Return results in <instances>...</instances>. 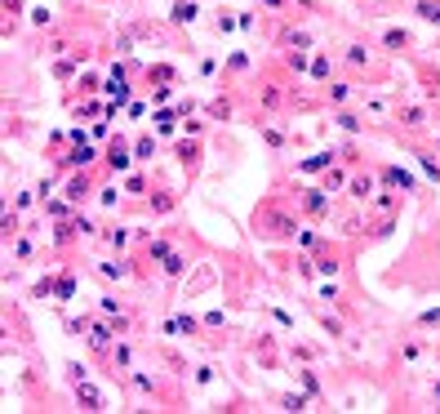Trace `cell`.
Instances as JSON below:
<instances>
[{"mask_svg":"<svg viewBox=\"0 0 440 414\" xmlns=\"http://www.w3.org/2000/svg\"><path fill=\"white\" fill-rule=\"evenodd\" d=\"M103 272H107V276H125L129 267H125V263H103Z\"/></svg>","mask_w":440,"mask_h":414,"instance_id":"19","label":"cell"},{"mask_svg":"<svg viewBox=\"0 0 440 414\" xmlns=\"http://www.w3.org/2000/svg\"><path fill=\"white\" fill-rule=\"evenodd\" d=\"M76 294V281H71V276H63V281H58V299H71Z\"/></svg>","mask_w":440,"mask_h":414,"instance_id":"14","label":"cell"},{"mask_svg":"<svg viewBox=\"0 0 440 414\" xmlns=\"http://www.w3.org/2000/svg\"><path fill=\"white\" fill-rule=\"evenodd\" d=\"M80 401H85V410H103V401H98L94 387H80Z\"/></svg>","mask_w":440,"mask_h":414,"instance_id":"9","label":"cell"},{"mask_svg":"<svg viewBox=\"0 0 440 414\" xmlns=\"http://www.w3.org/2000/svg\"><path fill=\"white\" fill-rule=\"evenodd\" d=\"M369 192H374V183H369V178H356V183H351V197H356V201H365Z\"/></svg>","mask_w":440,"mask_h":414,"instance_id":"8","label":"cell"},{"mask_svg":"<svg viewBox=\"0 0 440 414\" xmlns=\"http://www.w3.org/2000/svg\"><path fill=\"white\" fill-rule=\"evenodd\" d=\"M405 41H409L405 31H387V36H383V45H387V50H400V45H405Z\"/></svg>","mask_w":440,"mask_h":414,"instance_id":"12","label":"cell"},{"mask_svg":"<svg viewBox=\"0 0 440 414\" xmlns=\"http://www.w3.org/2000/svg\"><path fill=\"white\" fill-rule=\"evenodd\" d=\"M85 192H89V178H85V174L67 183V201H80V197H85Z\"/></svg>","mask_w":440,"mask_h":414,"instance_id":"7","label":"cell"},{"mask_svg":"<svg viewBox=\"0 0 440 414\" xmlns=\"http://www.w3.org/2000/svg\"><path fill=\"white\" fill-rule=\"evenodd\" d=\"M169 22H178V27H182V22H196V5H191V0H178V5L169 9Z\"/></svg>","mask_w":440,"mask_h":414,"instance_id":"2","label":"cell"},{"mask_svg":"<svg viewBox=\"0 0 440 414\" xmlns=\"http://www.w3.org/2000/svg\"><path fill=\"white\" fill-rule=\"evenodd\" d=\"M107 161H112V169H129V161H133V156H129L125 148H120V143H112V152H107Z\"/></svg>","mask_w":440,"mask_h":414,"instance_id":"5","label":"cell"},{"mask_svg":"<svg viewBox=\"0 0 440 414\" xmlns=\"http://www.w3.org/2000/svg\"><path fill=\"white\" fill-rule=\"evenodd\" d=\"M338 125H342V129H351V134H356V129H360V120H356V116H347V112H342V116H338Z\"/></svg>","mask_w":440,"mask_h":414,"instance_id":"18","label":"cell"},{"mask_svg":"<svg viewBox=\"0 0 440 414\" xmlns=\"http://www.w3.org/2000/svg\"><path fill=\"white\" fill-rule=\"evenodd\" d=\"M418 165H423V169H427V174H432V178H436V183H440V165H436V161H432V156H418Z\"/></svg>","mask_w":440,"mask_h":414,"instance_id":"15","label":"cell"},{"mask_svg":"<svg viewBox=\"0 0 440 414\" xmlns=\"http://www.w3.org/2000/svg\"><path fill=\"white\" fill-rule=\"evenodd\" d=\"M94 156H98V152L80 138V143H76V152H71V165H80V169H85V165H94Z\"/></svg>","mask_w":440,"mask_h":414,"instance_id":"3","label":"cell"},{"mask_svg":"<svg viewBox=\"0 0 440 414\" xmlns=\"http://www.w3.org/2000/svg\"><path fill=\"white\" fill-rule=\"evenodd\" d=\"M107 334H112V330H107V325H94V334H89V343H94V348H107Z\"/></svg>","mask_w":440,"mask_h":414,"instance_id":"13","label":"cell"},{"mask_svg":"<svg viewBox=\"0 0 440 414\" xmlns=\"http://www.w3.org/2000/svg\"><path fill=\"white\" fill-rule=\"evenodd\" d=\"M263 5H272V9H285V0H263Z\"/></svg>","mask_w":440,"mask_h":414,"instance_id":"20","label":"cell"},{"mask_svg":"<svg viewBox=\"0 0 440 414\" xmlns=\"http://www.w3.org/2000/svg\"><path fill=\"white\" fill-rule=\"evenodd\" d=\"M383 183H387V187H400V192H413V174H405L400 165H391L383 174Z\"/></svg>","mask_w":440,"mask_h":414,"instance_id":"1","label":"cell"},{"mask_svg":"<svg viewBox=\"0 0 440 414\" xmlns=\"http://www.w3.org/2000/svg\"><path fill=\"white\" fill-rule=\"evenodd\" d=\"M182 267H187V259H182V254H169V259H165V272H169V276H178Z\"/></svg>","mask_w":440,"mask_h":414,"instance_id":"10","label":"cell"},{"mask_svg":"<svg viewBox=\"0 0 440 414\" xmlns=\"http://www.w3.org/2000/svg\"><path fill=\"white\" fill-rule=\"evenodd\" d=\"M405 125H409V129L423 125V112H418V107H409V112H405Z\"/></svg>","mask_w":440,"mask_h":414,"instance_id":"17","label":"cell"},{"mask_svg":"<svg viewBox=\"0 0 440 414\" xmlns=\"http://www.w3.org/2000/svg\"><path fill=\"white\" fill-rule=\"evenodd\" d=\"M436 401H440V383H436Z\"/></svg>","mask_w":440,"mask_h":414,"instance_id":"21","label":"cell"},{"mask_svg":"<svg viewBox=\"0 0 440 414\" xmlns=\"http://www.w3.org/2000/svg\"><path fill=\"white\" fill-rule=\"evenodd\" d=\"M329 156H334V152H321V156H311V161H302V169H321V165H329Z\"/></svg>","mask_w":440,"mask_h":414,"instance_id":"16","label":"cell"},{"mask_svg":"<svg viewBox=\"0 0 440 414\" xmlns=\"http://www.w3.org/2000/svg\"><path fill=\"white\" fill-rule=\"evenodd\" d=\"M418 18H427V22L440 27V0H418Z\"/></svg>","mask_w":440,"mask_h":414,"instance_id":"4","label":"cell"},{"mask_svg":"<svg viewBox=\"0 0 440 414\" xmlns=\"http://www.w3.org/2000/svg\"><path fill=\"white\" fill-rule=\"evenodd\" d=\"M133 156H142V161H147V156H156V143L152 138H138V143H133Z\"/></svg>","mask_w":440,"mask_h":414,"instance_id":"11","label":"cell"},{"mask_svg":"<svg viewBox=\"0 0 440 414\" xmlns=\"http://www.w3.org/2000/svg\"><path fill=\"white\" fill-rule=\"evenodd\" d=\"M302 205H307V214H325V205H329V201H325V192H316V187H311Z\"/></svg>","mask_w":440,"mask_h":414,"instance_id":"6","label":"cell"}]
</instances>
